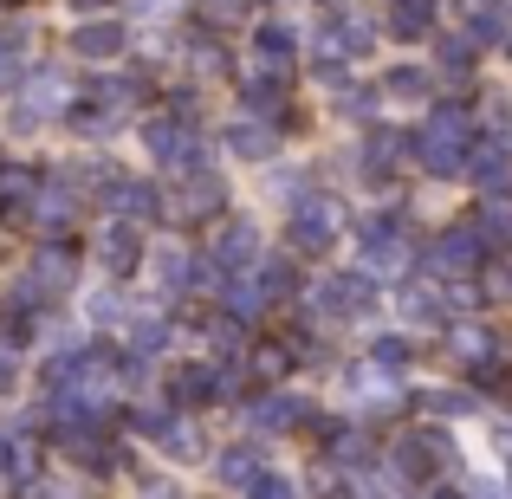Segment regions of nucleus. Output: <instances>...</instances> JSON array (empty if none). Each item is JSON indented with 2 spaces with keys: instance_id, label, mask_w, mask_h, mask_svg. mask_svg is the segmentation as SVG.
Segmentation results:
<instances>
[{
  "instance_id": "1",
  "label": "nucleus",
  "mask_w": 512,
  "mask_h": 499,
  "mask_svg": "<svg viewBox=\"0 0 512 499\" xmlns=\"http://www.w3.org/2000/svg\"><path fill=\"white\" fill-rule=\"evenodd\" d=\"M461 150H474V143H467V104H435V111H428V130L415 137L422 169L428 175H461L467 169Z\"/></svg>"
},
{
  "instance_id": "2",
  "label": "nucleus",
  "mask_w": 512,
  "mask_h": 499,
  "mask_svg": "<svg viewBox=\"0 0 512 499\" xmlns=\"http://www.w3.org/2000/svg\"><path fill=\"white\" fill-rule=\"evenodd\" d=\"M402 260H409V221L402 214L363 221V273H396Z\"/></svg>"
},
{
  "instance_id": "3",
  "label": "nucleus",
  "mask_w": 512,
  "mask_h": 499,
  "mask_svg": "<svg viewBox=\"0 0 512 499\" xmlns=\"http://www.w3.org/2000/svg\"><path fill=\"white\" fill-rule=\"evenodd\" d=\"M143 143H150V156L163 169H201V137L182 124V117H156V124L143 130Z\"/></svg>"
},
{
  "instance_id": "4",
  "label": "nucleus",
  "mask_w": 512,
  "mask_h": 499,
  "mask_svg": "<svg viewBox=\"0 0 512 499\" xmlns=\"http://www.w3.org/2000/svg\"><path fill=\"white\" fill-rule=\"evenodd\" d=\"M312 305L325 318H363L376 305V279L370 273H338V279H325V286L312 292Z\"/></svg>"
},
{
  "instance_id": "5",
  "label": "nucleus",
  "mask_w": 512,
  "mask_h": 499,
  "mask_svg": "<svg viewBox=\"0 0 512 499\" xmlns=\"http://www.w3.org/2000/svg\"><path fill=\"white\" fill-rule=\"evenodd\" d=\"M59 111H72V85H65L59 72H33L26 78V104L13 111V124L33 130V124H46V117H59Z\"/></svg>"
},
{
  "instance_id": "6",
  "label": "nucleus",
  "mask_w": 512,
  "mask_h": 499,
  "mask_svg": "<svg viewBox=\"0 0 512 499\" xmlns=\"http://www.w3.org/2000/svg\"><path fill=\"white\" fill-rule=\"evenodd\" d=\"M331 240H338V208H331L325 195L299 201V208H292V247L299 253H325Z\"/></svg>"
},
{
  "instance_id": "7",
  "label": "nucleus",
  "mask_w": 512,
  "mask_h": 499,
  "mask_svg": "<svg viewBox=\"0 0 512 499\" xmlns=\"http://www.w3.org/2000/svg\"><path fill=\"white\" fill-rule=\"evenodd\" d=\"M318 46H325L331 59H363V52L376 46V26L363 20V13H338V20L318 26Z\"/></svg>"
},
{
  "instance_id": "8",
  "label": "nucleus",
  "mask_w": 512,
  "mask_h": 499,
  "mask_svg": "<svg viewBox=\"0 0 512 499\" xmlns=\"http://www.w3.org/2000/svg\"><path fill=\"white\" fill-rule=\"evenodd\" d=\"M467 175H474V188L500 195V188L512 182V137H480L474 156H467Z\"/></svg>"
},
{
  "instance_id": "9",
  "label": "nucleus",
  "mask_w": 512,
  "mask_h": 499,
  "mask_svg": "<svg viewBox=\"0 0 512 499\" xmlns=\"http://www.w3.org/2000/svg\"><path fill=\"white\" fill-rule=\"evenodd\" d=\"M480 260H487V234H480V227H448V234L435 240V266L441 273H474Z\"/></svg>"
},
{
  "instance_id": "10",
  "label": "nucleus",
  "mask_w": 512,
  "mask_h": 499,
  "mask_svg": "<svg viewBox=\"0 0 512 499\" xmlns=\"http://www.w3.org/2000/svg\"><path fill=\"white\" fill-rule=\"evenodd\" d=\"M214 266H260V234H253L247 221H227L221 234H214Z\"/></svg>"
},
{
  "instance_id": "11",
  "label": "nucleus",
  "mask_w": 512,
  "mask_h": 499,
  "mask_svg": "<svg viewBox=\"0 0 512 499\" xmlns=\"http://www.w3.org/2000/svg\"><path fill=\"white\" fill-rule=\"evenodd\" d=\"M227 389V370H214V363H188V370H175V402H208Z\"/></svg>"
},
{
  "instance_id": "12",
  "label": "nucleus",
  "mask_w": 512,
  "mask_h": 499,
  "mask_svg": "<svg viewBox=\"0 0 512 499\" xmlns=\"http://www.w3.org/2000/svg\"><path fill=\"white\" fill-rule=\"evenodd\" d=\"M137 227L130 221H117V227H104V240H98V260H104V273H130L137 266Z\"/></svg>"
},
{
  "instance_id": "13",
  "label": "nucleus",
  "mask_w": 512,
  "mask_h": 499,
  "mask_svg": "<svg viewBox=\"0 0 512 499\" xmlns=\"http://www.w3.org/2000/svg\"><path fill=\"white\" fill-rule=\"evenodd\" d=\"M72 46L85 52V59H117V52H124V26H78L72 33Z\"/></svg>"
},
{
  "instance_id": "14",
  "label": "nucleus",
  "mask_w": 512,
  "mask_h": 499,
  "mask_svg": "<svg viewBox=\"0 0 512 499\" xmlns=\"http://www.w3.org/2000/svg\"><path fill=\"white\" fill-rule=\"evenodd\" d=\"M227 150L247 156V163H260V156H273V130H260L253 117H240V124H227Z\"/></svg>"
},
{
  "instance_id": "15",
  "label": "nucleus",
  "mask_w": 512,
  "mask_h": 499,
  "mask_svg": "<svg viewBox=\"0 0 512 499\" xmlns=\"http://www.w3.org/2000/svg\"><path fill=\"white\" fill-rule=\"evenodd\" d=\"M389 26H396V39H422L428 26H435V0H396V7H389Z\"/></svg>"
},
{
  "instance_id": "16",
  "label": "nucleus",
  "mask_w": 512,
  "mask_h": 499,
  "mask_svg": "<svg viewBox=\"0 0 512 499\" xmlns=\"http://www.w3.org/2000/svg\"><path fill=\"white\" fill-rule=\"evenodd\" d=\"M305 422V402L299 396H266L253 402V428H299Z\"/></svg>"
},
{
  "instance_id": "17",
  "label": "nucleus",
  "mask_w": 512,
  "mask_h": 499,
  "mask_svg": "<svg viewBox=\"0 0 512 499\" xmlns=\"http://www.w3.org/2000/svg\"><path fill=\"white\" fill-rule=\"evenodd\" d=\"M111 195H117V214H124V221H150V214H163V201H156L143 182H111Z\"/></svg>"
},
{
  "instance_id": "18",
  "label": "nucleus",
  "mask_w": 512,
  "mask_h": 499,
  "mask_svg": "<svg viewBox=\"0 0 512 499\" xmlns=\"http://www.w3.org/2000/svg\"><path fill=\"white\" fill-rule=\"evenodd\" d=\"M253 52H260V65H273V78H279L292 65V33L286 26H260V33H253Z\"/></svg>"
},
{
  "instance_id": "19",
  "label": "nucleus",
  "mask_w": 512,
  "mask_h": 499,
  "mask_svg": "<svg viewBox=\"0 0 512 499\" xmlns=\"http://www.w3.org/2000/svg\"><path fill=\"white\" fill-rule=\"evenodd\" d=\"M221 480L227 487H253V480H266V461L253 448H227L221 454Z\"/></svg>"
},
{
  "instance_id": "20",
  "label": "nucleus",
  "mask_w": 512,
  "mask_h": 499,
  "mask_svg": "<svg viewBox=\"0 0 512 499\" xmlns=\"http://www.w3.org/2000/svg\"><path fill=\"white\" fill-rule=\"evenodd\" d=\"M214 208H221V175L195 169V182H188V195H182V214H214Z\"/></svg>"
},
{
  "instance_id": "21",
  "label": "nucleus",
  "mask_w": 512,
  "mask_h": 499,
  "mask_svg": "<svg viewBox=\"0 0 512 499\" xmlns=\"http://www.w3.org/2000/svg\"><path fill=\"white\" fill-rule=\"evenodd\" d=\"M467 33H474V46H493V39L506 33V13H500V7H487V0H480V7L467 0Z\"/></svg>"
},
{
  "instance_id": "22",
  "label": "nucleus",
  "mask_w": 512,
  "mask_h": 499,
  "mask_svg": "<svg viewBox=\"0 0 512 499\" xmlns=\"http://www.w3.org/2000/svg\"><path fill=\"white\" fill-rule=\"evenodd\" d=\"M247 111L253 117H279V111H286V85H279V78H253V85H247Z\"/></svg>"
},
{
  "instance_id": "23",
  "label": "nucleus",
  "mask_w": 512,
  "mask_h": 499,
  "mask_svg": "<svg viewBox=\"0 0 512 499\" xmlns=\"http://www.w3.org/2000/svg\"><path fill=\"white\" fill-rule=\"evenodd\" d=\"M383 91L389 98H428V72L422 65H396V72H383Z\"/></svg>"
},
{
  "instance_id": "24",
  "label": "nucleus",
  "mask_w": 512,
  "mask_h": 499,
  "mask_svg": "<svg viewBox=\"0 0 512 499\" xmlns=\"http://www.w3.org/2000/svg\"><path fill=\"white\" fill-rule=\"evenodd\" d=\"M402 312H409L415 325H435V318H441V292L435 286H409V292H402Z\"/></svg>"
},
{
  "instance_id": "25",
  "label": "nucleus",
  "mask_w": 512,
  "mask_h": 499,
  "mask_svg": "<svg viewBox=\"0 0 512 499\" xmlns=\"http://www.w3.org/2000/svg\"><path fill=\"white\" fill-rule=\"evenodd\" d=\"M130 357H156V350H169V325L163 318H137V331H130Z\"/></svg>"
},
{
  "instance_id": "26",
  "label": "nucleus",
  "mask_w": 512,
  "mask_h": 499,
  "mask_svg": "<svg viewBox=\"0 0 512 499\" xmlns=\"http://www.w3.org/2000/svg\"><path fill=\"white\" fill-rule=\"evenodd\" d=\"M195 273H201V266L188 260L182 247H163V260H156V279H163V286H188Z\"/></svg>"
},
{
  "instance_id": "27",
  "label": "nucleus",
  "mask_w": 512,
  "mask_h": 499,
  "mask_svg": "<svg viewBox=\"0 0 512 499\" xmlns=\"http://www.w3.org/2000/svg\"><path fill=\"white\" fill-rule=\"evenodd\" d=\"M20 59H26V26H13V33H0V85L20 72Z\"/></svg>"
},
{
  "instance_id": "28",
  "label": "nucleus",
  "mask_w": 512,
  "mask_h": 499,
  "mask_svg": "<svg viewBox=\"0 0 512 499\" xmlns=\"http://www.w3.org/2000/svg\"><path fill=\"white\" fill-rule=\"evenodd\" d=\"M260 305H266L260 279H253V286H227V312H234V318H260Z\"/></svg>"
},
{
  "instance_id": "29",
  "label": "nucleus",
  "mask_w": 512,
  "mask_h": 499,
  "mask_svg": "<svg viewBox=\"0 0 512 499\" xmlns=\"http://www.w3.org/2000/svg\"><path fill=\"white\" fill-rule=\"evenodd\" d=\"M370 363H376V370H402V363H409V344H402V337H376Z\"/></svg>"
},
{
  "instance_id": "30",
  "label": "nucleus",
  "mask_w": 512,
  "mask_h": 499,
  "mask_svg": "<svg viewBox=\"0 0 512 499\" xmlns=\"http://www.w3.org/2000/svg\"><path fill=\"white\" fill-rule=\"evenodd\" d=\"M480 227H487L493 240H512V208H506V201H487V214H480Z\"/></svg>"
},
{
  "instance_id": "31",
  "label": "nucleus",
  "mask_w": 512,
  "mask_h": 499,
  "mask_svg": "<svg viewBox=\"0 0 512 499\" xmlns=\"http://www.w3.org/2000/svg\"><path fill=\"white\" fill-rule=\"evenodd\" d=\"M474 52L480 46H467V39H441V65H448V72H467V65H474Z\"/></svg>"
},
{
  "instance_id": "32",
  "label": "nucleus",
  "mask_w": 512,
  "mask_h": 499,
  "mask_svg": "<svg viewBox=\"0 0 512 499\" xmlns=\"http://www.w3.org/2000/svg\"><path fill=\"white\" fill-rule=\"evenodd\" d=\"M91 318H124V305H117V292H111V286L91 292Z\"/></svg>"
},
{
  "instance_id": "33",
  "label": "nucleus",
  "mask_w": 512,
  "mask_h": 499,
  "mask_svg": "<svg viewBox=\"0 0 512 499\" xmlns=\"http://www.w3.org/2000/svg\"><path fill=\"white\" fill-rule=\"evenodd\" d=\"M253 499H292V487L279 474H266V480H253Z\"/></svg>"
},
{
  "instance_id": "34",
  "label": "nucleus",
  "mask_w": 512,
  "mask_h": 499,
  "mask_svg": "<svg viewBox=\"0 0 512 499\" xmlns=\"http://www.w3.org/2000/svg\"><path fill=\"white\" fill-rule=\"evenodd\" d=\"M0 376H13V337H0Z\"/></svg>"
},
{
  "instance_id": "35",
  "label": "nucleus",
  "mask_w": 512,
  "mask_h": 499,
  "mask_svg": "<svg viewBox=\"0 0 512 499\" xmlns=\"http://www.w3.org/2000/svg\"><path fill=\"white\" fill-rule=\"evenodd\" d=\"M7 467H13V441H0V474H7Z\"/></svg>"
},
{
  "instance_id": "36",
  "label": "nucleus",
  "mask_w": 512,
  "mask_h": 499,
  "mask_svg": "<svg viewBox=\"0 0 512 499\" xmlns=\"http://www.w3.org/2000/svg\"><path fill=\"white\" fill-rule=\"evenodd\" d=\"M72 7H104V0H72Z\"/></svg>"
},
{
  "instance_id": "37",
  "label": "nucleus",
  "mask_w": 512,
  "mask_h": 499,
  "mask_svg": "<svg viewBox=\"0 0 512 499\" xmlns=\"http://www.w3.org/2000/svg\"><path fill=\"white\" fill-rule=\"evenodd\" d=\"M150 499H175V493H150Z\"/></svg>"
},
{
  "instance_id": "38",
  "label": "nucleus",
  "mask_w": 512,
  "mask_h": 499,
  "mask_svg": "<svg viewBox=\"0 0 512 499\" xmlns=\"http://www.w3.org/2000/svg\"><path fill=\"white\" fill-rule=\"evenodd\" d=\"M506 52H512V46H506Z\"/></svg>"
}]
</instances>
